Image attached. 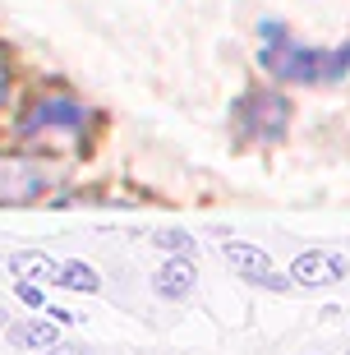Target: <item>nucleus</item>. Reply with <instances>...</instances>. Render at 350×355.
<instances>
[{"label":"nucleus","mask_w":350,"mask_h":355,"mask_svg":"<svg viewBox=\"0 0 350 355\" xmlns=\"http://www.w3.org/2000/svg\"><path fill=\"white\" fill-rule=\"evenodd\" d=\"M259 65L281 83H299V88H327V83H341L350 74V42L337 51H323V46H304V42L290 37V28L281 19H263L259 24Z\"/></svg>","instance_id":"1"},{"label":"nucleus","mask_w":350,"mask_h":355,"mask_svg":"<svg viewBox=\"0 0 350 355\" xmlns=\"http://www.w3.org/2000/svg\"><path fill=\"white\" fill-rule=\"evenodd\" d=\"M235 125L254 144H277V139H286V125H290V102L272 88H259L235 102Z\"/></svg>","instance_id":"2"},{"label":"nucleus","mask_w":350,"mask_h":355,"mask_svg":"<svg viewBox=\"0 0 350 355\" xmlns=\"http://www.w3.org/2000/svg\"><path fill=\"white\" fill-rule=\"evenodd\" d=\"M88 125V111L74 102V97H65V92H55V97H42V102H33L24 111V120H19V130L24 134H42V130H55V134H78Z\"/></svg>","instance_id":"3"},{"label":"nucleus","mask_w":350,"mask_h":355,"mask_svg":"<svg viewBox=\"0 0 350 355\" xmlns=\"http://www.w3.org/2000/svg\"><path fill=\"white\" fill-rule=\"evenodd\" d=\"M42 194V175L28 162H5L0 157V203H28Z\"/></svg>","instance_id":"4"},{"label":"nucleus","mask_w":350,"mask_h":355,"mask_svg":"<svg viewBox=\"0 0 350 355\" xmlns=\"http://www.w3.org/2000/svg\"><path fill=\"white\" fill-rule=\"evenodd\" d=\"M5 337H10L14 346H24V351H51V346L60 342V332H55L51 318H28V323H10V328H5Z\"/></svg>","instance_id":"5"},{"label":"nucleus","mask_w":350,"mask_h":355,"mask_svg":"<svg viewBox=\"0 0 350 355\" xmlns=\"http://www.w3.org/2000/svg\"><path fill=\"white\" fill-rule=\"evenodd\" d=\"M51 282H55V286H74V291H97V286H102V277L92 272L88 263H78V259H65V263L55 268Z\"/></svg>","instance_id":"6"},{"label":"nucleus","mask_w":350,"mask_h":355,"mask_svg":"<svg viewBox=\"0 0 350 355\" xmlns=\"http://www.w3.org/2000/svg\"><path fill=\"white\" fill-rule=\"evenodd\" d=\"M10 268L19 272V282H33V277H55V268H60V263L33 250V254H14V259H10Z\"/></svg>","instance_id":"7"},{"label":"nucleus","mask_w":350,"mask_h":355,"mask_svg":"<svg viewBox=\"0 0 350 355\" xmlns=\"http://www.w3.org/2000/svg\"><path fill=\"white\" fill-rule=\"evenodd\" d=\"M189 282H194V277H189L184 263H166L161 272H157V295H166V300H170V295H184Z\"/></svg>","instance_id":"8"},{"label":"nucleus","mask_w":350,"mask_h":355,"mask_svg":"<svg viewBox=\"0 0 350 355\" xmlns=\"http://www.w3.org/2000/svg\"><path fill=\"white\" fill-rule=\"evenodd\" d=\"M19 300H24L28 309H46V300H42V291L33 286V282H19Z\"/></svg>","instance_id":"9"},{"label":"nucleus","mask_w":350,"mask_h":355,"mask_svg":"<svg viewBox=\"0 0 350 355\" xmlns=\"http://www.w3.org/2000/svg\"><path fill=\"white\" fill-rule=\"evenodd\" d=\"M46 355H88V351H83V346H60V342H55Z\"/></svg>","instance_id":"10"},{"label":"nucleus","mask_w":350,"mask_h":355,"mask_svg":"<svg viewBox=\"0 0 350 355\" xmlns=\"http://www.w3.org/2000/svg\"><path fill=\"white\" fill-rule=\"evenodd\" d=\"M5 88H10V69H5V60H0V102H5Z\"/></svg>","instance_id":"11"},{"label":"nucleus","mask_w":350,"mask_h":355,"mask_svg":"<svg viewBox=\"0 0 350 355\" xmlns=\"http://www.w3.org/2000/svg\"><path fill=\"white\" fill-rule=\"evenodd\" d=\"M5 328H10V318H5V309H0V332H5Z\"/></svg>","instance_id":"12"}]
</instances>
